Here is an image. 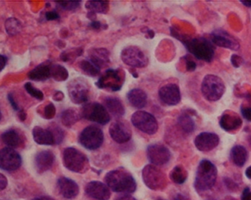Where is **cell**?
Instances as JSON below:
<instances>
[{
	"instance_id": "1",
	"label": "cell",
	"mask_w": 251,
	"mask_h": 200,
	"mask_svg": "<svg viewBox=\"0 0 251 200\" xmlns=\"http://www.w3.org/2000/svg\"><path fill=\"white\" fill-rule=\"evenodd\" d=\"M105 184L115 193L127 194L136 191L137 184L132 175L124 168L108 172L105 175Z\"/></svg>"
},
{
	"instance_id": "2",
	"label": "cell",
	"mask_w": 251,
	"mask_h": 200,
	"mask_svg": "<svg viewBox=\"0 0 251 200\" xmlns=\"http://www.w3.org/2000/svg\"><path fill=\"white\" fill-rule=\"evenodd\" d=\"M218 177V169L208 160L200 162L197 167L194 187L198 192L209 191L215 185Z\"/></svg>"
},
{
	"instance_id": "3",
	"label": "cell",
	"mask_w": 251,
	"mask_h": 200,
	"mask_svg": "<svg viewBox=\"0 0 251 200\" xmlns=\"http://www.w3.org/2000/svg\"><path fill=\"white\" fill-rule=\"evenodd\" d=\"M63 165L73 173L84 174L90 169V162L85 153L75 148H67L63 150Z\"/></svg>"
},
{
	"instance_id": "4",
	"label": "cell",
	"mask_w": 251,
	"mask_h": 200,
	"mask_svg": "<svg viewBox=\"0 0 251 200\" xmlns=\"http://www.w3.org/2000/svg\"><path fill=\"white\" fill-rule=\"evenodd\" d=\"M201 91L205 100L209 102H216L221 100L225 93V83L218 76L207 75L201 82Z\"/></svg>"
},
{
	"instance_id": "5",
	"label": "cell",
	"mask_w": 251,
	"mask_h": 200,
	"mask_svg": "<svg viewBox=\"0 0 251 200\" xmlns=\"http://www.w3.org/2000/svg\"><path fill=\"white\" fill-rule=\"evenodd\" d=\"M187 50L203 61L210 62L214 58V50L209 41L202 37L194 38L182 41Z\"/></svg>"
},
{
	"instance_id": "6",
	"label": "cell",
	"mask_w": 251,
	"mask_h": 200,
	"mask_svg": "<svg viewBox=\"0 0 251 200\" xmlns=\"http://www.w3.org/2000/svg\"><path fill=\"white\" fill-rule=\"evenodd\" d=\"M142 180L153 191H163L168 185L167 175L154 165H147L142 170Z\"/></svg>"
},
{
	"instance_id": "7",
	"label": "cell",
	"mask_w": 251,
	"mask_h": 200,
	"mask_svg": "<svg viewBox=\"0 0 251 200\" xmlns=\"http://www.w3.org/2000/svg\"><path fill=\"white\" fill-rule=\"evenodd\" d=\"M79 113L81 118L100 125H107L111 121V116L105 107L99 102H87L84 104Z\"/></svg>"
},
{
	"instance_id": "8",
	"label": "cell",
	"mask_w": 251,
	"mask_h": 200,
	"mask_svg": "<svg viewBox=\"0 0 251 200\" xmlns=\"http://www.w3.org/2000/svg\"><path fill=\"white\" fill-rule=\"evenodd\" d=\"M125 78V73L121 69H108L103 74H101L96 82V85L99 88L116 92L122 88Z\"/></svg>"
},
{
	"instance_id": "9",
	"label": "cell",
	"mask_w": 251,
	"mask_h": 200,
	"mask_svg": "<svg viewBox=\"0 0 251 200\" xmlns=\"http://www.w3.org/2000/svg\"><path fill=\"white\" fill-rule=\"evenodd\" d=\"M78 142L87 150H97L103 144V131L98 126L94 125L87 126L79 135Z\"/></svg>"
},
{
	"instance_id": "10",
	"label": "cell",
	"mask_w": 251,
	"mask_h": 200,
	"mask_svg": "<svg viewBox=\"0 0 251 200\" xmlns=\"http://www.w3.org/2000/svg\"><path fill=\"white\" fill-rule=\"evenodd\" d=\"M131 122L137 129L148 135H154L159 129L156 118L145 111H137L131 117Z\"/></svg>"
},
{
	"instance_id": "11",
	"label": "cell",
	"mask_w": 251,
	"mask_h": 200,
	"mask_svg": "<svg viewBox=\"0 0 251 200\" xmlns=\"http://www.w3.org/2000/svg\"><path fill=\"white\" fill-rule=\"evenodd\" d=\"M68 94L73 103L86 104L90 98V87L85 80L77 77L68 84Z\"/></svg>"
},
{
	"instance_id": "12",
	"label": "cell",
	"mask_w": 251,
	"mask_h": 200,
	"mask_svg": "<svg viewBox=\"0 0 251 200\" xmlns=\"http://www.w3.org/2000/svg\"><path fill=\"white\" fill-rule=\"evenodd\" d=\"M121 57L126 65L132 68H145L149 63L146 53L137 46H128L123 49Z\"/></svg>"
},
{
	"instance_id": "13",
	"label": "cell",
	"mask_w": 251,
	"mask_h": 200,
	"mask_svg": "<svg viewBox=\"0 0 251 200\" xmlns=\"http://www.w3.org/2000/svg\"><path fill=\"white\" fill-rule=\"evenodd\" d=\"M148 160L154 166H164L170 161L172 153L166 146L162 144H151L147 149Z\"/></svg>"
},
{
	"instance_id": "14",
	"label": "cell",
	"mask_w": 251,
	"mask_h": 200,
	"mask_svg": "<svg viewBox=\"0 0 251 200\" xmlns=\"http://www.w3.org/2000/svg\"><path fill=\"white\" fill-rule=\"evenodd\" d=\"M22 160L19 153L11 148L0 150V169L5 171H15L21 167Z\"/></svg>"
},
{
	"instance_id": "15",
	"label": "cell",
	"mask_w": 251,
	"mask_h": 200,
	"mask_svg": "<svg viewBox=\"0 0 251 200\" xmlns=\"http://www.w3.org/2000/svg\"><path fill=\"white\" fill-rule=\"evenodd\" d=\"M109 134L111 139L117 143L124 144L132 139V132L127 122L118 120L111 124Z\"/></svg>"
},
{
	"instance_id": "16",
	"label": "cell",
	"mask_w": 251,
	"mask_h": 200,
	"mask_svg": "<svg viewBox=\"0 0 251 200\" xmlns=\"http://www.w3.org/2000/svg\"><path fill=\"white\" fill-rule=\"evenodd\" d=\"M159 97L166 105L170 106L177 105L181 100L180 87L173 83L165 84L159 88Z\"/></svg>"
},
{
	"instance_id": "17",
	"label": "cell",
	"mask_w": 251,
	"mask_h": 200,
	"mask_svg": "<svg viewBox=\"0 0 251 200\" xmlns=\"http://www.w3.org/2000/svg\"><path fill=\"white\" fill-rule=\"evenodd\" d=\"M220 143L218 135L214 132H202L196 137L194 144L200 151L209 152L218 147Z\"/></svg>"
},
{
	"instance_id": "18",
	"label": "cell",
	"mask_w": 251,
	"mask_h": 200,
	"mask_svg": "<svg viewBox=\"0 0 251 200\" xmlns=\"http://www.w3.org/2000/svg\"><path fill=\"white\" fill-rule=\"evenodd\" d=\"M85 193L89 197L96 200H109L111 191L109 187L99 181H92L87 183Z\"/></svg>"
},
{
	"instance_id": "19",
	"label": "cell",
	"mask_w": 251,
	"mask_h": 200,
	"mask_svg": "<svg viewBox=\"0 0 251 200\" xmlns=\"http://www.w3.org/2000/svg\"><path fill=\"white\" fill-rule=\"evenodd\" d=\"M56 187L60 195L66 200L76 198L80 192V188L77 183L66 177H60L57 180Z\"/></svg>"
},
{
	"instance_id": "20",
	"label": "cell",
	"mask_w": 251,
	"mask_h": 200,
	"mask_svg": "<svg viewBox=\"0 0 251 200\" xmlns=\"http://www.w3.org/2000/svg\"><path fill=\"white\" fill-rule=\"evenodd\" d=\"M211 40L216 46L231 50H236L240 47L238 42L224 30H215L213 32L211 33Z\"/></svg>"
},
{
	"instance_id": "21",
	"label": "cell",
	"mask_w": 251,
	"mask_h": 200,
	"mask_svg": "<svg viewBox=\"0 0 251 200\" xmlns=\"http://www.w3.org/2000/svg\"><path fill=\"white\" fill-rule=\"evenodd\" d=\"M88 60L100 70L107 67L111 63L109 51L104 48H97L89 50Z\"/></svg>"
},
{
	"instance_id": "22",
	"label": "cell",
	"mask_w": 251,
	"mask_h": 200,
	"mask_svg": "<svg viewBox=\"0 0 251 200\" xmlns=\"http://www.w3.org/2000/svg\"><path fill=\"white\" fill-rule=\"evenodd\" d=\"M55 161V155L50 150L39 152L35 157V166L38 173L42 174L52 168Z\"/></svg>"
},
{
	"instance_id": "23",
	"label": "cell",
	"mask_w": 251,
	"mask_h": 200,
	"mask_svg": "<svg viewBox=\"0 0 251 200\" xmlns=\"http://www.w3.org/2000/svg\"><path fill=\"white\" fill-rule=\"evenodd\" d=\"M220 125L227 132H232L241 128L242 120L241 117L232 111H226L223 114L220 120Z\"/></svg>"
},
{
	"instance_id": "24",
	"label": "cell",
	"mask_w": 251,
	"mask_h": 200,
	"mask_svg": "<svg viewBox=\"0 0 251 200\" xmlns=\"http://www.w3.org/2000/svg\"><path fill=\"white\" fill-rule=\"evenodd\" d=\"M126 98L129 105L136 109L144 108L148 104V95L142 89H132L127 93Z\"/></svg>"
},
{
	"instance_id": "25",
	"label": "cell",
	"mask_w": 251,
	"mask_h": 200,
	"mask_svg": "<svg viewBox=\"0 0 251 200\" xmlns=\"http://www.w3.org/2000/svg\"><path fill=\"white\" fill-rule=\"evenodd\" d=\"M104 106L108 113L116 118H121L125 115V108L121 100L115 97H106L103 100Z\"/></svg>"
},
{
	"instance_id": "26",
	"label": "cell",
	"mask_w": 251,
	"mask_h": 200,
	"mask_svg": "<svg viewBox=\"0 0 251 200\" xmlns=\"http://www.w3.org/2000/svg\"><path fill=\"white\" fill-rule=\"evenodd\" d=\"M34 141L42 146H53L56 145L54 136L50 129H44L40 126L34 127L32 130Z\"/></svg>"
},
{
	"instance_id": "27",
	"label": "cell",
	"mask_w": 251,
	"mask_h": 200,
	"mask_svg": "<svg viewBox=\"0 0 251 200\" xmlns=\"http://www.w3.org/2000/svg\"><path fill=\"white\" fill-rule=\"evenodd\" d=\"M50 66L49 63H42L29 72V79L32 81H43L50 77Z\"/></svg>"
},
{
	"instance_id": "28",
	"label": "cell",
	"mask_w": 251,
	"mask_h": 200,
	"mask_svg": "<svg viewBox=\"0 0 251 200\" xmlns=\"http://www.w3.org/2000/svg\"><path fill=\"white\" fill-rule=\"evenodd\" d=\"M248 150L242 146H235L232 148L230 152V157L232 163L238 166L242 167L245 166L248 160Z\"/></svg>"
},
{
	"instance_id": "29",
	"label": "cell",
	"mask_w": 251,
	"mask_h": 200,
	"mask_svg": "<svg viewBox=\"0 0 251 200\" xmlns=\"http://www.w3.org/2000/svg\"><path fill=\"white\" fill-rule=\"evenodd\" d=\"M81 119V117L80 113L74 108H68L63 111L60 115L62 124L63 126L68 128H71Z\"/></svg>"
},
{
	"instance_id": "30",
	"label": "cell",
	"mask_w": 251,
	"mask_h": 200,
	"mask_svg": "<svg viewBox=\"0 0 251 200\" xmlns=\"http://www.w3.org/2000/svg\"><path fill=\"white\" fill-rule=\"evenodd\" d=\"M2 140L8 148L11 149L20 147L23 143L22 138L14 129H10L4 132L2 135Z\"/></svg>"
},
{
	"instance_id": "31",
	"label": "cell",
	"mask_w": 251,
	"mask_h": 200,
	"mask_svg": "<svg viewBox=\"0 0 251 200\" xmlns=\"http://www.w3.org/2000/svg\"><path fill=\"white\" fill-rule=\"evenodd\" d=\"M177 124H178L180 129L187 134H190L195 130V121L193 119L191 115L187 112L180 114L179 115L178 118H177Z\"/></svg>"
},
{
	"instance_id": "32",
	"label": "cell",
	"mask_w": 251,
	"mask_h": 200,
	"mask_svg": "<svg viewBox=\"0 0 251 200\" xmlns=\"http://www.w3.org/2000/svg\"><path fill=\"white\" fill-rule=\"evenodd\" d=\"M88 12L94 14H107L109 11V2L107 1H88L85 4Z\"/></svg>"
},
{
	"instance_id": "33",
	"label": "cell",
	"mask_w": 251,
	"mask_h": 200,
	"mask_svg": "<svg viewBox=\"0 0 251 200\" xmlns=\"http://www.w3.org/2000/svg\"><path fill=\"white\" fill-rule=\"evenodd\" d=\"M169 177L176 184H184L188 177V173L182 165H177L171 171Z\"/></svg>"
},
{
	"instance_id": "34",
	"label": "cell",
	"mask_w": 251,
	"mask_h": 200,
	"mask_svg": "<svg viewBox=\"0 0 251 200\" xmlns=\"http://www.w3.org/2000/svg\"><path fill=\"white\" fill-rule=\"evenodd\" d=\"M78 67L84 75L90 77H97L101 73V70L91 63L88 59L79 62Z\"/></svg>"
},
{
	"instance_id": "35",
	"label": "cell",
	"mask_w": 251,
	"mask_h": 200,
	"mask_svg": "<svg viewBox=\"0 0 251 200\" xmlns=\"http://www.w3.org/2000/svg\"><path fill=\"white\" fill-rule=\"evenodd\" d=\"M50 77H53V79L56 81H64L69 77V72L61 65H51Z\"/></svg>"
},
{
	"instance_id": "36",
	"label": "cell",
	"mask_w": 251,
	"mask_h": 200,
	"mask_svg": "<svg viewBox=\"0 0 251 200\" xmlns=\"http://www.w3.org/2000/svg\"><path fill=\"white\" fill-rule=\"evenodd\" d=\"M5 26L7 32L11 36H15V35L18 34L21 29V23L18 20L14 18L7 20Z\"/></svg>"
},
{
	"instance_id": "37",
	"label": "cell",
	"mask_w": 251,
	"mask_h": 200,
	"mask_svg": "<svg viewBox=\"0 0 251 200\" xmlns=\"http://www.w3.org/2000/svg\"><path fill=\"white\" fill-rule=\"evenodd\" d=\"M26 91H27L28 94H30L34 98L37 99L39 100H42L44 99V94L40 90L32 86L31 83H26L25 86Z\"/></svg>"
},
{
	"instance_id": "38",
	"label": "cell",
	"mask_w": 251,
	"mask_h": 200,
	"mask_svg": "<svg viewBox=\"0 0 251 200\" xmlns=\"http://www.w3.org/2000/svg\"><path fill=\"white\" fill-rule=\"evenodd\" d=\"M49 129L51 131L53 136H54L55 141H56V145H59V144L62 143L63 139H64V132H63V129L59 127L58 126H55V125H53V126Z\"/></svg>"
},
{
	"instance_id": "39",
	"label": "cell",
	"mask_w": 251,
	"mask_h": 200,
	"mask_svg": "<svg viewBox=\"0 0 251 200\" xmlns=\"http://www.w3.org/2000/svg\"><path fill=\"white\" fill-rule=\"evenodd\" d=\"M56 3L66 11H74L80 7L81 2H60Z\"/></svg>"
},
{
	"instance_id": "40",
	"label": "cell",
	"mask_w": 251,
	"mask_h": 200,
	"mask_svg": "<svg viewBox=\"0 0 251 200\" xmlns=\"http://www.w3.org/2000/svg\"><path fill=\"white\" fill-rule=\"evenodd\" d=\"M56 115V108L53 104L49 103L44 110V116L46 119H52Z\"/></svg>"
},
{
	"instance_id": "41",
	"label": "cell",
	"mask_w": 251,
	"mask_h": 200,
	"mask_svg": "<svg viewBox=\"0 0 251 200\" xmlns=\"http://www.w3.org/2000/svg\"><path fill=\"white\" fill-rule=\"evenodd\" d=\"M224 184H225L226 188L232 192H236L238 190V186L236 183L234 182L229 177H225L224 178Z\"/></svg>"
},
{
	"instance_id": "42",
	"label": "cell",
	"mask_w": 251,
	"mask_h": 200,
	"mask_svg": "<svg viewBox=\"0 0 251 200\" xmlns=\"http://www.w3.org/2000/svg\"><path fill=\"white\" fill-rule=\"evenodd\" d=\"M45 18L48 21H55L60 18V15L57 12L55 11H50V12H48L45 15Z\"/></svg>"
},
{
	"instance_id": "43",
	"label": "cell",
	"mask_w": 251,
	"mask_h": 200,
	"mask_svg": "<svg viewBox=\"0 0 251 200\" xmlns=\"http://www.w3.org/2000/svg\"><path fill=\"white\" fill-rule=\"evenodd\" d=\"M8 185V179L2 173H0V191H3Z\"/></svg>"
},
{
	"instance_id": "44",
	"label": "cell",
	"mask_w": 251,
	"mask_h": 200,
	"mask_svg": "<svg viewBox=\"0 0 251 200\" xmlns=\"http://www.w3.org/2000/svg\"><path fill=\"white\" fill-rule=\"evenodd\" d=\"M186 66H187V71L193 72L197 68V64L195 62L190 60V59L186 58Z\"/></svg>"
},
{
	"instance_id": "45",
	"label": "cell",
	"mask_w": 251,
	"mask_h": 200,
	"mask_svg": "<svg viewBox=\"0 0 251 200\" xmlns=\"http://www.w3.org/2000/svg\"><path fill=\"white\" fill-rule=\"evenodd\" d=\"M231 61H232V65H233L235 67H239V66L242 65V59L240 57H238L237 55H233L232 57V59H231Z\"/></svg>"
},
{
	"instance_id": "46",
	"label": "cell",
	"mask_w": 251,
	"mask_h": 200,
	"mask_svg": "<svg viewBox=\"0 0 251 200\" xmlns=\"http://www.w3.org/2000/svg\"><path fill=\"white\" fill-rule=\"evenodd\" d=\"M242 200H251V191L249 187H246L242 193Z\"/></svg>"
},
{
	"instance_id": "47",
	"label": "cell",
	"mask_w": 251,
	"mask_h": 200,
	"mask_svg": "<svg viewBox=\"0 0 251 200\" xmlns=\"http://www.w3.org/2000/svg\"><path fill=\"white\" fill-rule=\"evenodd\" d=\"M242 113L245 119L251 121V108H242Z\"/></svg>"
},
{
	"instance_id": "48",
	"label": "cell",
	"mask_w": 251,
	"mask_h": 200,
	"mask_svg": "<svg viewBox=\"0 0 251 200\" xmlns=\"http://www.w3.org/2000/svg\"><path fill=\"white\" fill-rule=\"evenodd\" d=\"M115 200H137L136 199L134 198L132 196L129 195V194H121V195L118 196Z\"/></svg>"
},
{
	"instance_id": "49",
	"label": "cell",
	"mask_w": 251,
	"mask_h": 200,
	"mask_svg": "<svg viewBox=\"0 0 251 200\" xmlns=\"http://www.w3.org/2000/svg\"><path fill=\"white\" fill-rule=\"evenodd\" d=\"M173 200H190V199L187 196L184 195L183 194H173Z\"/></svg>"
},
{
	"instance_id": "50",
	"label": "cell",
	"mask_w": 251,
	"mask_h": 200,
	"mask_svg": "<svg viewBox=\"0 0 251 200\" xmlns=\"http://www.w3.org/2000/svg\"><path fill=\"white\" fill-rule=\"evenodd\" d=\"M90 25L94 29H100L101 28H102V24L100 21H97V20L92 21Z\"/></svg>"
},
{
	"instance_id": "51",
	"label": "cell",
	"mask_w": 251,
	"mask_h": 200,
	"mask_svg": "<svg viewBox=\"0 0 251 200\" xmlns=\"http://www.w3.org/2000/svg\"><path fill=\"white\" fill-rule=\"evenodd\" d=\"M64 98V94L61 92V91H56L54 95H53V99L55 100V101H61V100H63Z\"/></svg>"
},
{
	"instance_id": "52",
	"label": "cell",
	"mask_w": 251,
	"mask_h": 200,
	"mask_svg": "<svg viewBox=\"0 0 251 200\" xmlns=\"http://www.w3.org/2000/svg\"><path fill=\"white\" fill-rule=\"evenodd\" d=\"M7 63V57L3 55H0V72L2 71L5 68V65Z\"/></svg>"
},
{
	"instance_id": "53",
	"label": "cell",
	"mask_w": 251,
	"mask_h": 200,
	"mask_svg": "<svg viewBox=\"0 0 251 200\" xmlns=\"http://www.w3.org/2000/svg\"><path fill=\"white\" fill-rule=\"evenodd\" d=\"M8 99H9L10 103H11V106L13 107L14 109L18 110V105H17L16 102H15L13 97H12V96H9V97H8Z\"/></svg>"
},
{
	"instance_id": "54",
	"label": "cell",
	"mask_w": 251,
	"mask_h": 200,
	"mask_svg": "<svg viewBox=\"0 0 251 200\" xmlns=\"http://www.w3.org/2000/svg\"><path fill=\"white\" fill-rule=\"evenodd\" d=\"M245 175H246L247 177L251 179V166L247 169L246 171H245Z\"/></svg>"
},
{
	"instance_id": "55",
	"label": "cell",
	"mask_w": 251,
	"mask_h": 200,
	"mask_svg": "<svg viewBox=\"0 0 251 200\" xmlns=\"http://www.w3.org/2000/svg\"><path fill=\"white\" fill-rule=\"evenodd\" d=\"M34 200H56L54 199L51 198V197H39V198L35 199Z\"/></svg>"
},
{
	"instance_id": "56",
	"label": "cell",
	"mask_w": 251,
	"mask_h": 200,
	"mask_svg": "<svg viewBox=\"0 0 251 200\" xmlns=\"http://www.w3.org/2000/svg\"><path fill=\"white\" fill-rule=\"evenodd\" d=\"M20 118H21V121H25L26 119V114L24 112H21L19 115Z\"/></svg>"
},
{
	"instance_id": "57",
	"label": "cell",
	"mask_w": 251,
	"mask_h": 200,
	"mask_svg": "<svg viewBox=\"0 0 251 200\" xmlns=\"http://www.w3.org/2000/svg\"><path fill=\"white\" fill-rule=\"evenodd\" d=\"M245 6L251 8V1H246V2H241Z\"/></svg>"
},
{
	"instance_id": "58",
	"label": "cell",
	"mask_w": 251,
	"mask_h": 200,
	"mask_svg": "<svg viewBox=\"0 0 251 200\" xmlns=\"http://www.w3.org/2000/svg\"><path fill=\"white\" fill-rule=\"evenodd\" d=\"M224 200H238L237 199L234 198V197H230V196H229V197H226L225 199H224Z\"/></svg>"
},
{
	"instance_id": "59",
	"label": "cell",
	"mask_w": 251,
	"mask_h": 200,
	"mask_svg": "<svg viewBox=\"0 0 251 200\" xmlns=\"http://www.w3.org/2000/svg\"><path fill=\"white\" fill-rule=\"evenodd\" d=\"M2 118V114H1V112H0V120Z\"/></svg>"
},
{
	"instance_id": "60",
	"label": "cell",
	"mask_w": 251,
	"mask_h": 200,
	"mask_svg": "<svg viewBox=\"0 0 251 200\" xmlns=\"http://www.w3.org/2000/svg\"></svg>"
}]
</instances>
